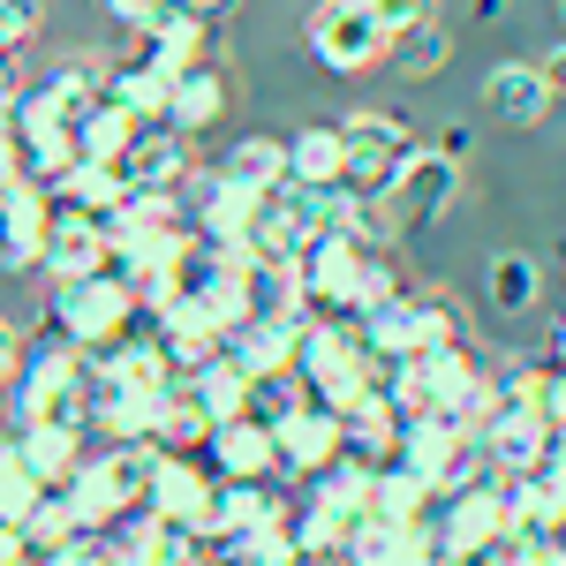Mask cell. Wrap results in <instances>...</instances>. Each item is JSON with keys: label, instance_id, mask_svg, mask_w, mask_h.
Segmentation results:
<instances>
[{"label": "cell", "instance_id": "6da1fadb", "mask_svg": "<svg viewBox=\"0 0 566 566\" xmlns=\"http://www.w3.org/2000/svg\"><path fill=\"white\" fill-rule=\"evenodd\" d=\"M84 386H91V355L69 348V340L45 325V340L23 348L15 378H8L15 423H76V431H84Z\"/></svg>", "mask_w": 566, "mask_h": 566}, {"label": "cell", "instance_id": "7a4b0ae2", "mask_svg": "<svg viewBox=\"0 0 566 566\" xmlns=\"http://www.w3.org/2000/svg\"><path fill=\"white\" fill-rule=\"evenodd\" d=\"M136 317H144V310H136V295H129V280H122V272L69 280V287H53V303H45V325H53L69 348H84V355L114 348Z\"/></svg>", "mask_w": 566, "mask_h": 566}, {"label": "cell", "instance_id": "3957f363", "mask_svg": "<svg viewBox=\"0 0 566 566\" xmlns=\"http://www.w3.org/2000/svg\"><path fill=\"white\" fill-rule=\"evenodd\" d=\"M295 378H303V392L317 400V408H333V416L370 386V348H363L355 317H310L303 355H295Z\"/></svg>", "mask_w": 566, "mask_h": 566}, {"label": "cell", "instance_id": "277c9868", "mask_svg": "<svg viewBox=\"0 0 566 566\" xmlns=\"http://www.w3.org/2000/svg\"><path fill=\"white\" fill-rule=\"evenodd\" d=\"M392 461H400V469H416L438 499H446V491H461V483H476V476H491L483 438L461 431L453 416H400V446H392Z\"/></svg>", "mask_w": 566, "mask_h": 566}, {"label": "cell", "instance_id": "5b68a950", "mask_svg": "<svg viewBox=\"0 0 566 566\" xmlns=\"http://www.w3.org/2000/svg\"><path fill=\"white\" fill-rule=\"evenodd\" d=\"M303 39H310V61L333 69V76H370V69H386V53H392V39L378 31V15L363 0H317Z\"/></svg>", "mask_w": 566, "mask_h": 566}, {"label": "cell", "instance_id": "8992f818", "mask_svg": "<svg viewBox=\"0 0 566 566\" xmlns=\"http://www.w3.org/2000/svg\"><path fill=\"white\" fill-rule=\"evenodd\" d=\"M340 136H348V175H340V181H348L355 197H386L392 175L408 167V151L423 144L400 114H363V106L340 114Z\"/></svg>", "mask_w": 566, "mask_h": 566}, {"label": "cell", "instance_id": "52a82bcc", "mask_svg": "<svg viewBox=\"0 0 566 566\" xmlns=\"http://www.w3.org/2000/svg\"><path fill=\"white\" fill-rule=\"evenodd\" d=\"M453 197H461V167H453L438 144H416L408 167L392 175V189L378 197V205H386L392 234H416V227H438V219L453 212Z\"/></svg>", "mask_w": 566, "mask_h": 566}, {"label": "cell", "instance_id": "ba28073f", "mask_svg": "<svg viewBox=\"0 0 566 566\" xmlns=\"http://www.w3.org/2000/svg\"><path fill=\"white\" fill-rule=\"evenodd\" d=\"M363 258H370V242H355V234H317L295 272H303V303L317 317H355L363 303Z\"/></svg>", "mask_w": 566, "mask_h": 566}, {"label": "cell", "instance_id": "9c48e42d", "mask_svg": "<svg viewBox=\"0 0 566 566\" xmlns=\"http://www.w3.org/2000/svg\"><path fill=\"white\" fill-rule=\"evenodd\" d=\"M438 536H446V552H461V544H506V491H499V469L476 483H461V491H446L431 506Z\"/></svg>", "mask_w": 566, "mask_h": 566}, {"label": "cell", "instance_id": "30bf717a", "mask_svg": "<svg viewBox=\"0 0 566 566\" xmlns=\"http://www.w3.org/2000/svg\"><path fill=\"white\" fill-rule=\"evenodd\" d=\"M39 272H53V287L91 280V272H114V234H106V219H84V212H69V205H53V234H45Z\"/></svg>", "mask_w": 566, "mask_h": 566}, {"label": "cell", "instance_id": "8fae6325", "mask_svg": "<svg viewBox=\"0 0 566 566\" xmlns=\"http://www.w3.org/2000/svg\"><path fill=\"white\" fill-rule=\"evenodd\" d=\"M45 234H53V197L39 181H8L0 189V272H39Z\"/></svg>", "mask_w": 566, "mask_h": 566}, {"label": "cell", "instance_id": "7c38bea8", "mask_svg": "<svg viewBox=\"0 0 566 566\" xmlns=\"http://www.w3.org/2000/svg\"><path fill=\"white\" fill-rule=\"evenodd\" d=\"M272 438H280V476H317V469H333V461L348 453L340 416L317 408V400H303L287 423H272Z\"/></svg>", "mask_w": 566, "mask_h": 566}, {"label": "cell", "instance_id": "4fadbf2b", "mask_svg": "<svg viewBox=\"0 0 566 566\" xmlns=\"http://www.w3.org/2000/svg\"><path fill=\"white\" fill-rule=\"evenodd\" d=\"M189 167H197V159H189V136H181L175 122H136L129 151L114 159L122 189H175Z\"/></svg>", "mask_w": 566, "mask_h": 566}, {"label": "cell", "instance_id": "5bb4252c", "mask_svg": "<svg viewBox=\"0 0 566 566\" xmlns=\"http://www.w3.org/2000/svg\"><path fill=\"white\" fill-rule=\"evenodd\" d=\"M310 317H317V310H287V317H242V325L227 333V355H234L250 378H264V370H295Z\"/></svg>", "mask_w": 566, "mask_h": 566}, {"label": "cell", "instance_id": "9a60e30c", "mask_svg": "<svg viewBox=\"0 0 566 566\" xmlns=\"http://www.w3.org/2000/svg\"><path fill=\"white\" fill-rule=\"evenodd\" d=\"M212 476H234V483H287L280 476V438L272 423H250V416H234V423H212Z\"/></svg>", "mask_w": 566, "mask_h": 566}, {"label": "cell", "instance_id": "2e32d148", "mask_svg": "<svg viewBox=\"0 0 566 566\" xmlns=\"http://www.w3.org/2000/svg\"><path fill=\"white\" fill-rule=\"evenodd\" d=\"M212 469H197L189 453H167L159 461V476H151V491H144V506L159 514V522H181L189 536H205V514H212Z\"/></svg>", "mask_w": 566, "mask_h": 566}, {"label": "cell", "instance_id": "e0dca14e", "mask_svg": "<svg viewBox=\"0 0 566 566\" xmlns=\"http://www.w3.org/2000/svg\"><path fill=\"white\" fill-rule=\"evenodd\" d=\"M483 114L506 122V129H544V114H552L544 69H536V61H499V69L483 76Z\"/></svg>", "mask_w": 566, "mask_h": 566}, {"label": "cell", "instance_id": "ac0fdd59", "mask_svg": "<svg viewBox=\"0 0 566 566\" xmlns=\"http://www.w3.org/2000/svg\"><path fill=\"white\" fill-rule=\"evenodd\" d=\"M476 438H483V461H491L499 476H528V469L552 453V423H544V408H499Z\"/></svg>", "mask_w": 566, "mask_h": 566}, {"label": "cell", "instance_id": "d6986e66", "mask_svg": "<svg viewBox=\"0 0 566 566\" xmlns=\"http://www.w3.org/2000/svg\"><path fill=\"white\" fill-rule=\"evenodd\" d=\"M159 392H167V386H159ZM159 392L114 386V378H91V386H84V431H98L106 446H122V438H151Z\"/></svg>", "mask_w": 566, "mask_h": 566}, {"label": "cell", "instance_id": "ffe728a7", "mask_svg": "<svg viewBox=\"0 0 566 566\" xmlns=\"http://www.w3.org/2000/svg\"><path fill=\"white\" fill-rule=\"evenodd\" d=\"M280 514H295V499L280 491V483H234L219 476L212 483V514H205V536H250V528L280 522ZM197 536V544H205Z\"/></svg>", "mask_w": 566, "mask_h": 566}, {"label": "cell", "instance_id": "44dd1931", "mask_svg": "<svg viewBox=\"0 0 566 566\" xmlns=\"http://www.w3.org/2000/svg\"><path fill=\"white\" fill-rule=\"evenodd\" d=\"M106 98L129 114V122H167V98H175V69L144 45L136 61H106Z\"/></svg>", "mask_w": 566, "mask_h": 566}, {"label": "cell", "instance_id": "7402d4cb", "mask_svg": "<svg viewBox=\"0 0 566 566\" xmlns=\"http://www.w3.org/2000/svg\"><path fill=\"white\" fill-rule=\"evenodd\" d=\"M136 31H144V45H151V53H159L175 76L189 69V61H205V53H212V23H205L189 0H151Z\"/></svg>", "mask_w": 566, "mask_h": 566}, {"label": "cell", "instance_id": "603a6c76", "mask_svg": "<svg viewBox=\"0 0 566 566\" xmlns=\"http://www.w3.org/2000/svg\"><path fill=\"white\" fill-rule=\"evenodd\" d=\"M227 98H234V84H227V69H212V61H189L175 76V98H167V122H175L181 136H205L212 122H227Z\"/></svg>", "mask_w": 566, "mask_h": 566}, {"label": "cell", "instance_id": "cb8c5ba5", "mask_svg": "<svg viewBox=\"0 0 566 566\" xmlns=\"http://www.w3.org/2000/svg\"><path fill=\"white\" fill-rule=\"evenodd\" d=\"M15 461L45 491H61V483L76 476V461H84V431L76 423H15Z\"/></svg>", "mask_w": 566, "mask_h": 566}, {"label": "cell", "instance_id": "d4e9b609", "mask_svg": "<svg viewBox=\"0 0 566 566\" xmlns=\"http://www.w3.org/2000/svg\"><path fill=\"white\" fill-rule=\"evenodd\" d=\"M340 431H348L355 461H370V469L392 461V446H400V408L386 400V386H363V392H355L348 408H340Z\"/></svg>", "mask_w": 566, "mask_h": 566}, {"label": "cell", "instance_id": "484cf974", "mask_svg": "<svg viewBox=\"0 0 566 566\" xmlns=\"http://www.w3.org/2000/svg\"><path fill=\"white\" fill-rule=\"evenodd\" d=\"M45 197H53V205H69V212H84V219H114L129 189H122V175H114V167L76 159V167H61V175L45 181Z\"/></svg>", "mask_w": 566, "mask_h": 566}, {"label": "cell", "instance_id": "4316f807", "mask_svg": "<svg viewBox=\"0 0 566 566\" xmlns=\"http://www.w3.org/2000/svg\"><path fill=\"white\" fill-rule=\"evenodd\" d=\"M483 303L499 310V317H522V310L544 303V264L528 258V250H499L491 272H483Z\"/></svg>", "mask_w": 566, "mask_h": 566}, {"label": "cell", "instance_id": "83f0119b", "mask_svg": "<svg viewBox=\"0 0 566 566\" xmlns=\"http://www.w3.org/2000/svg\"><path fill=\"white\" fill-rule=\"evenodd\" d=\"M91 461L106 469L114 499H122V514H129V506H144V491H151V476H159L167 446H159V438H122V446H106V453H91Z\"/></svg>", "mask_w": 566, "mask_h": 566}, {"label": "cell", "instance_id": "f1b7e54d", "mask_svg": "<svg viewBox=\"0 0 566 566\" xmlns=\"http://www.w3.org/2000/svg\"><path fill=\"white\" fill-rule=\"evenodd\" d=\"M242 310L250 317H287V310H310L303 303V272L280 258H242Z\"/></svg>", "mask_w": 566, "mask_h": 566}, {"label": "cell", "instance_id": "f546056e", "mask_svg": "<svg viewBox=\"0 0 566 566\" xmlns=\"http://www.w3.org/2000/svg\"><path fill=\"white\" fill-rule=\"evenodd\" d=\"M348 175V136L340 122H310L287 136V181H340Z\"/></svg>", "mask_w": 566, "mask_h": 566}, {"label": "cell", "instance_id": "4dcf8cb0", "mask_svg": "<svg viewBox=\"0 0 566 566\" xmlns=\"http://www.w3.org/2000/svg\"><path fill=\"white\" fill-rule=\"evenodd\" d=\"M431 506H438V491L416 469H400V461H378L370 469V514L378 522H423Z\"/></svg>", "mask_w": 566, "mask_h": 566}, {"label": "cell", "instance_id": "1f68e13d", "mask_svg": "<svg viewBox=\"0 0 566 566\" xmlns=\"http://www.w3.org/2000/svg\"><path fill=\"white\" fill-rule=\"evenodd\" d=\"M39 91L53 98V106H61V122L76 129L91 106L106 98V61H98V53H76V61H61V69H53V76H45Z\"/></svg>", "mask_w": 566, "mask_h": 566}, {"label": "cell", "instance_id": "d6a6232c", "mask_svg": "<svg viewBox=\"0 0 566 566\" xmlns=\"http://www.w3.org/2000/svg\"><path fill=\"white\" fill-rule=\"evenodd\" d=\"M61 499H69V514H76V528H84V536H106V528L122 522V499H114V483H106V469H98V461H76V476L61 483Z\"/></svg>", "mask_w": 566, "mask_h": 566}, {"label": "cell", "instance_id": "836d02e7", "mask_svg": "<svg viewBox=\"0 0 566 566\" xmlns=\"http://www.w3.org/2000/svg\"><path fill=\"white\" fill-rule=\"evenodd\" d=\"M303 483H310V499L333 506L340 522H363V514H370V461H355V453H340L333 469H317V476H303Z\"/></svg>", "mask_w": 566, "mask_h": 566}, {"label": "cell", "instance_id": "e575fe53", "mask_svg": "<svg viewBox=\"0 0 566 566\" xmlns=\"http://www.w3.org/2000/svg\"><path fill=\"white\" fill-rule=\"evenodd\" d=\"M129 136H136V122L114 106V98H98L84 122L69 129V144H76V159H91V167H114V159L129 151Z\"/></svg>", "mask_w": 566, "mask_h": 566}, {"label": "cell", "instance_id": "d590c367", "mask_svg": "<svg viewBox=\"0 0 566 566\" xmlns=\"http://www.w3.org/2000/svg\"><path fill=\"white\" fill-rule=\"evenodd\" d=\"M151 438H159L167 453H197V446L212 438V416L197 408V392H189V386H167V392H159V416H151Z\"/></svg>", "mask_w": 566, "mask_h": 566}, {"label": "cell", "instance_id": "8d00e7d4", "mask_svg": "<svg viewBox=\"0 0 566 566\" xmlns=\"http://www.w3.org/2000/svg\"><path fill=\"white\" fill-rule=\"evenodd\" d=\"M219 175L242 181V189H280V181H287V136H242V144L219 159Z\"/></svg>", "mask_w": 566, "mask_h": 566}, {"label": "cell", "instance_id": "74e56055", "mask_svg": "<svg viewBox=\"0 0 566 566\" xmlns=\"http://www.w3.org/2000/svg\"><path fill=\"white\" fill-rule=\"evenodd\" d=\"M408 310H416V340L423 348H469V310L446 287H408Z\"/></svg>", "mask_w": 566, "mask_h": 566}, {"label": "cell", "instance_id": "f35d334b", "mask_svg": "<svg viewBox=\"0 0 566 566\" xmlns=\"http://www.w3.org/2000/svg\"><path fill=\"white\" fill-rule=\"evenodd\" d=\"M181 386L197 392V408H205L212 423H234V416H242V392H250V370H242L234 355H219V363H205V370L181 378Z\"/></svg>", "mask_w": 566, "mask_h": 566}, {"label": "cell", "instance_id": "ab89813d", "mask_svg": "<svg viewBox=\"0 0 566 566\" xmlns=\"http://www.w3.org/2000/svg\"><path fill=\"white\" fill-rule=\"evenodd\" d=\"M392 69H400V76H408V84H431L438 69H446V61H453V31H446V23H416V31H408V39H392V53H386Z\"/></svg>", "mask_w": 566, "mask_h": 566}, {"label": "cell", "instance_id": "60d3db41", "mask_svg": "<svg viewBox=\"0 0 566 566\" xmlns=\"http://www.w3.org/2000/svg\"><path fill=\"white\" fill-rule=\"evenodd\" d=\"M303 400L310 392H303L295 370H264V378H250V392H242V416H250V423H287Z\"/></svg>", "mask_w": 566, "mask_h": 566}, {"label": "cell", "instance_id": "b9f144b4", "mask_svg": "<svg viewBox=\"0 0 566 566\" xmlns=\"http://www.w3.org/2000/svg\"><path fill=\"white\" fill-rule=\"evenodd\" d=\"M491 392H499V408H536L544 400V355H499Z\"/></svg>", "mask_w": 566, "mask_h": 566}, {"label": "cell", "instance_id": "7bdbcfd3", "mask_svg": "<svg viewBox=\"0 0 566 566\" xmlns=\"http://www.w3.org/2000/svg\"><path fill=\"white\" fill-rule=\"evenodd\" d=\"M287 522H295V544H303V552H340V544H348V528L355 522H340V514H333V506H317V499H295V514H287Z\"/></svg>", "mask_w": 566, "mask_h": 566}, {"label": "cell", "instance_id": "ee69618b", "mask_svg": "<svg viewBox=\"0 0 566 566\" xmlns=\"http://www.w3.org/2000/svg\"><path fill=\"white\" fill-rule=\"evenodd\" d=\"M69 536H84V528H76V514H69L61 491H45L39 506H31V522H23V544H31V552H61Z\"/></svg>", "mask_w": 566, "mask_h": 566}, {"label": "cell", "instance_id": "f6af8a7d", "mask_svg": "<svg viewBox=\"0 0 566 566\" xmlns=\"http://www.w3.org/2000/svg\"><path fill=\"white\" fill-rule=\"evenodd\" d=\"M400 528H408V522H378V514H363V522L348 528V544H340V559H348V566H392Z\"/></svg>", "mask_w": 566, "mask_h": 566}, {"label": "cell", "instance_id": "bcb514c9", "mask_svg": "<svg viewBox=\"0 0 566 566\" xmlns=\"http://www.w3.org/2000/svg\"><path fill=\"white\" fill-rule=\"evenodd\" d=\"M295 559H303V544H295V522L287 514L242 536V566H295Z\"/></svg>", "mask_w": 566, "mask_h": 566}, {"label": "cell", "instance_id": "7dc6e473", "mask_svg": "<svg viewBox=\"0 0 566 566\" xmlns=\"http://www.w3.org/2000/svg\"><path fill=\"white\" fill-rule=\"evenodd\" d=\"M39 499H45V483L31 476L23 461H15V469H0V528H23V522H31V506H39Z\"/></svg>", "mask_w": 566, "mask_h": 566}, {"label": "cell", "instance_id": "c3c4849f", "mask_svg": "<svg viewBox=\"0 0 566 566\" xmlns=\"http://www.w3.org/2000/svg\"><path fill=\"white\" fill-rule=\"evenodd\" d=\"M363 8L378 15V31H386V39H408L416 23H431V15H438V0H363Z\"/></svg>", "mask_w": 566, "mask_h": 566}, {"label": "cell", "instance_id": "681fc988", "mask_svg": "<svg viewBox=\"0 0 566 566\" xmlns=\"http://www.w3.org/2000/svg\"><path fill=\"white\" fill-rule=\"evenodd\" d=\"M31 566H114L106 536H69L61 552H31Z\"/></svg>", "mask_w": 566, "mask_h": 566}, {"label": "cell", "instance_id": "f907efd6", "mask_svg": "<svg viewBox=\"0 0 566 566\" xmlns=\"http://www.w3.org/2000/svg\"><path fill=\"white\" fill-rule=\"evenodd\" d=\"M514 566H566V528H536V536H514Z\"/></svg>", "mask_w": 566, "mask_h": 566}, {"label": "cell", "instance_id": "816d5d0a", "mask_svg": "<svg viewBox=\"0 0 566 566\" xmlns=\"http://www.w3.org/2000/svg\"><path fill=\"white\" fill-rule=\"evenodd\" d=\"M536 408H544V423H552V431H566V370H559V363L544 370V400H536Z\"/></svg>", "mask_w": 566, "mask_h": 566}, {"label": "cell", "instance_id": "f5cc1de1", "mask_svg": "<svg viewBox=\"0 0 566 566\" xmlns=\"http://www.w3.org/2000/svg\"><path fill=\"white\" fill-rule=\"evenodd\" d=\"M446 566H514V544H461L446 552Z\"/></svg>", "mask_w": 566, "mask_h": 566}, {"label": "cell", "instance_id": "db71d44e", "mask_svg": "<svg viewBox=\"0 0 566 566\" xmlns=\"http://www.w3.org/2000/svg\"><path fill=\"white\" fill-rule=\"evenodd\" d=\"M8 181H23V144H15V129L0 122V189H8Z\"/></svg>", "mask_w": 566, "mask_h": 566}, {"label": "cell", "instance_id": "11a10c76", "mask_svg": "<svg viewBox=\"0 0 566 566\" xmlns=\"http://www.w3.org/2000/svg\"><path fill=\"white\" fill-rule=\"evenodd\" d=\"M15 98H23V69H15V53L0 61V122L15 114Z\"/></svg>", "mask_w": 566, "mask_h": 566}, {"label": "cell", "instance_id": "9f6ffc18", "mask_svg": "<svg viewBox=\"0 0 566 566\" xmlns=\"http://www.w3.org/2000/svg\"><path fill=\"white\" fill-rule=\"evenodd\" d=\"M15 363H23V333H15V325L0 317V386L15 378Z\"/></svg>", "mask_w": 566, "mask_h": 566}, {"label": "cell", "instance_id": "6f0895ef", "mask_svg": "<svg viewBox=\"0 0 566 566\" xmlns=\"http://www.w3.org/2000/svg\"><path fill=\"white\" fill-rule=\"evenodd\" d=\"M536 69H544V84H552V98H566V45H552V53H544Z\"/></svg>", "mask_w": 566, "mask_h": 566}, {"label": "cell", "instance_id": "680465c9", "mask_svg": "<svg viewBox=\"0 0 566 566\" xmlns=\"http://www.w3.org/2000/svg\"><path fill=\"white\" fill-rule=\"evenodd\" d=\"M0 566H31V544H23V528H0Z\"/></svg>", "mask_w": 566, "mask_h": 566}, {"label": "cell", "instance_id": "91938a15", "mask_svg": "<svg viewBox=\"0 0 566 566\" xmlns=\"http://www.w3.org/2000/svg\"><path fill=\"white\" fill-rule=\"evenodd\" d=\"M438 151H446V159H453V167H461V159H469V129H461V122H453V129L438 136Z\"/></svg>", "mask_w": 566, "mask_h": 566}, {"label": "cell", "instance_id": "94428289", "mask_svg": "<svg viewBox=\"0 0 566 566\" xmlns=\"http://www.w3.org/2000/svg\"><path fill=\"white\" fill-rule=\"evenodd\" d=\"M469 8H476V23H506L514 15V0H469Z\"/></svg>", "mask_w": 566, "mask_h": 566}, {"label": "cell", "instance_id": "6125c7cd", "mask_svg": "<svg viewBox=\"0 0 566 566\" xmlns=\"http://www.w3.org/2000/svg\"><path fill=\"white\" fill-rule=\"evenodd\" d=\"M544 363H559V370H566V310L552 317V348H544Z\"/></svg>", "mask_w": 566, "mask_h": 566}, {"label": "cell", "instance_id": "be15d7a7", "mask_svg": "<svg viewBox=\"0 0 566 566\" xmlns=\"http://www.w3.org/2000/svg\"><path fill=\"white\" fill-rule=\"evenodd\" d=\"M189 8H197V15H205V23H219V15H234V8H242V0H189Z\"/></svg>", "mask_w": 566, "mask_h": 566}, {"label": "cell", "instance_id": "e7e4bbea", "mask_svg": "<svg viewBox=\"0 0 566 566\" xmlns=\"http://www.w3.org/2000/svg\"><path fill=\"white\" fill-rule=\"evenodd\" d=\"M295 566H348V559H340V552H303Z\"/></svg>", "mask_w": 566, "mask_h": 566}, {"label": "cell", "instance_id": "03108f58", "mask_svg": "<svg viewBox=\"0 0 566 566\" xmlns=\"http://www.w3.org/2000/svg\"><path fill=\"white\" fill-rule=\"evenodd\" d=\"M0 469H15V423L0 431Z\"/></svg>", "mask_w": 566, "mask_h": 566}, {"label": "cell", "instance_id": "003e7915", "mask_svg": "<svg viewBox=\"0 0 566 566\" xmlns=\"http://www.w3.org/2000/svg\"><path fill=\"white\" fill-rule=\"evenodd\" d=\"M559 23H566V0H559Z\"/></svg>", "mask_w": 566, "mask_h": 566}]
</instances>
